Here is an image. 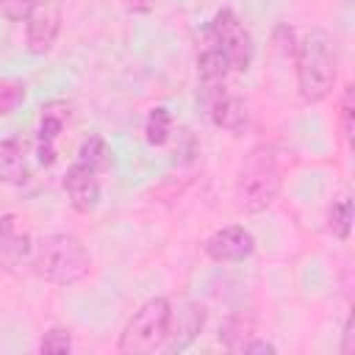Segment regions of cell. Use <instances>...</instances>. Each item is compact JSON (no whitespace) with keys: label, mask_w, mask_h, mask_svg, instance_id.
<instances>
[{"label":"cell","mask_w":355,"mask_h":355,"mask_svg":"<svg viewBox=\"0 0 355 355\" xmlns=\"http://www.w3.org/2000/svg\"><path fill=\"white\" fill-rule=\"evenodd\" d=\"M297 55V92L305 103H322L336 83V67H338V53H336V39L322 31L311 28L294 47Z\"/></svg>","instance_id":"1"},{"label":"cell","mask_w":355,"mask_h":355,"mask_svg":"<svg viewBox=\"0 0 355 355\" xmlns=\"http://www.w3.org/2000/svg\"><path fill=\"white\" fill-rule=\"evenodd\" d=\"M33 269L53 286H75L92 272V255L75 233H44L33 244Z\"/></svg>","instance_id":"2"},{"label":"cell","mask_w":355,"mask_h":355,"mask_svg":"<svg viewBox=\"0 0 355 355\" xmlns=\"http://www.w3.org/2000/svg\"><path fill=\"white\" fill-rule=\"evenodd\" d=\"M283 189L280 161L272 144H255L244 155L236 175V202L247 214L266 211Z\"/></svg>","instance_id":"3"},{"label":"cell","mask_w":355,"mask_h":355,"mask_svg":"<svg viewBox=\"0 0 355 355\" xmlns=\"http://www.w3.org/2000/svg\"><path fill=\"white\" fill-rule=\"evenodd\" d=\"M169 316L172 305L166 297H150L147 302L139 305V311L128 319L116 349L122 355H147L164 347L166 330H169Z\"/></svg>","instance_id":"4"},{"label":"cell","mask_w":355,"mask_h":355,"mask_svg":"<svg viewBox=\"0 0 355 355\" xmlns=\"http://www.w3.org/2000/svg\"><path fill=\"white\" fill-rule=\"evenodd\" d=\"M208 42L230 61L233 72H247L255 58V39L233 8H219L208 25Z\"/></svg>","instance_id":"5"},{"label":"cell","mask_w":355,"mask_h":355,"mask_svg":"<svg viewBox=\"0 0 355 355\" xmlns=\"http://www.w3.org/2000/svg\"><path fill=\"white\" fill-rule=\"evenodd\" d=\"M64 22L61 0H42L25 19V47L31 55H47L58 42Z\"/></svg>","instance_id":"6"},{"label":"cell","mask_w":355,"mask_h":355,"mask_svg":"<svg viewBox=\"0 0 355 355\" xmlns=\"http://www.w3.org/2000/svg\"><path fill=\"white\" fill-rule=\"evenodd\" d=\"M202 250L216 263H241L255 252V236L241 225H227L211 233Z\"/></svg>","instance_id":"7"},{"label":"cell","mask_w":355,"mask_h":355,"mask_svg":"<svg viewBox=\"0 0 355 355\" xmlns=\"http://www.w3.org/2000/svg\"><path fill=\"white\" fill-rule=\"evenodd\" d=\"M202 103H205L208 116H211V122H214L216 128L230 130V133H236V136L244 133V128H247V122H250L247 103H244L239 94L227 92V86L214 89V92H205V94H202Z\"/></svg>","instance_id":"8"},{"label":"cell","mask_w":355,"mask_h":355,"mask_svg":"<svg viewBox=\"0 0 355 355\" xmlns=\"http://www.w3.org/2000/svg\"><path fill=\"white\" fill-rule=\"evenodd\" d=\"M69 119V103L64 100H50L42 105L39 114V128H36V158L42 166L55 164V139L64 130Z\"/></svg>","instance_id":"9"},{"label":"cell","mask_w":355,"mask_h":355,"mask_svg":"<svg viewBox=\"0 0 355 355\" xmlns=\"http://www.w3.org/2000/svg\"><path fill=\"white\" fill-rule=\"evenodd\" d=\"M64 191L69 197V205L78 214H92L100 205V180L97 172L83 166V164H72L64 175Z\"/></svg>","instance_id":"10"},{"label":"cell","mask_w":355,"mask_h":355,"mask_svg":"<svg viewBox=\"0 0 355 355\" xmlns=\"http://www.w3.org/2000/svg\"><path fill=\"white\" fill-rule=\"evenodd\" d=\"M202 324H205V308L197 305V302H186L178 313L172 311L164 349H169V352H180V349H186V347L200 336Z\"/></svg>","instance_id":"11"},{"label":"cell","mask_w":355,"mask_h":355,"mask_svg":"<svg viewBox=\"0 0 355 355\" xmlns=\"http://www.w3.org/2000/svg\"><path fill=\"white\" fill-rule=\"evenodd\" d=\"M31 252H33L31 236L17 227V216L14 214H3L0 216V258L17 266V263L28 261Z\"/></svg>","instance_id":"12"},{"label":"cell","mask_w":355,"mask_h":355,"mask_svg":"<svg viewBox=\"0 0 355 355\" xmlns=\"http://www.w3.org/2000/svg\"><path fill=\"white\" fill-rule=\"evenodd\" d=\"M230 61L208 42L202 47V53L197 55V78H200V89L202 94L205 92H214V89H222L227 83V75H230Z\"/></svg>","instance_id":"13"},{"label":"cell","mask_w":355,"mask_h":355,"mask_svg":"<svg viewBox=\"0 0 355 355\" xmlns=\"http://www.w3.org/2000/svg\"><path fill=\"white\" fill-rule=\"evenodd\" d=\"M28 161L25 150L17 139H0V183L25 186L28 183Z\"/></svg>","instance_id":"14"},{"label":"cell","mask_w":355,"mask_h":355,"mask_svg":"<svg viewBox=\"0 0 355 355\" xmlns=\"http://www.w3.org/2000/svg\"><path fill=\"white\" fill-rule=\"evenodd\" d=\"M78 164H83V166H89V169H94L97 175L108 166V161H111V147L105 144V139L103 136H97V133H89L83 141H80V147H78V158H75Z\"/></svg>","instance_id":"15"},{"label":"cell","mask_w":355,"mask_h":355,"mask_svg":"<svg viewBox=\"0 0 355 355\" xmlns=\"http://www.w3.org/2000/svg\"><path fill=\"white\" fill-rule=\"evenodd\" d=\"M252 322L244 316H227L225 324L219 327V341L225 344L227 352H244L247 341L252 338Z\"/></svg>","instance_id":"16"},{"label":"cell","mask_w":355,"mask_h":355,"mask_svg":"<svg viewBox=\"0 0 355 355\" xmlns=\"http://www.w3.org/2000/svg\"><path fill=\"white\" fill-rule=\"evenodd\" d=\"M349 230H352V200L349 194H341L327 208V233L336 236L338 241H347Z\"/></svg>","instance_id":"17"},{"label":"cell","mask_w":355,"mask_h":355,"mask_svg":"<svg viewBox=\"0 0 355 355\" xmlns=\"http://www.w3.org/2000/svg\"><path fill=\"white\" fill-rule=\"evenodd\" d=\"M172 136V114L164 108V105H155L150 114H147V122H144V139L150 147H164Z\"/></svg>","instance_id":"18"},{"label":"cell","mask_w":355,"mask_h":355,"mask_svg":"<svg viewBox=\"0 0 355 355\" xmlns=\"http://www.w3.org/2000/svg\"><path fill=\"white\" fill-rule=\"evenodd\" d=\"M25 94H28V89H25L22 80L3 78L0 80V116H8L11 111H17L22 105V100H25Z\"/></svg>","instance_id":"19"},{"label":"cell","mask_w":355,"mask_h":355,"mask_svg":"<svg viewBox=\"0 0 355 355\" xmlns=\"http://www.w3.org/2000/svg\"><path fill=\"white\" fill-rule=\"evenodd\" d=\"M338 122H341V133H344L347 144H352V133H355V86L352 83H347L344 92H341Z\"/></svg>","instance_id":"20"},{"label":"cell","mask_w":355,"mask_h":355,"mask_svg":"<svg viewBox=\"0 0 355 355\" xmlns=\"http://www.w3.org/2000/svg\"><path fill=\"white\" fill-rule=\"evenodd\" d=\"M72 349V333L67 327H50L42 341H39V352L42 355H61V352H69Z\"/></svg>","instance_id":"21"},{"label":"cell","mask_w":355,"mask_h":355,"mask_svg":"<svg viewBox=\"0 0 355 355\" xmlns=\"http://www.w3.org/2000/svg\"><path fill=\"white\" fill-rule=\"evenodd\" d=\"M42 0H0V11L8 22H25L28 14L39 6Z\"/></svg>","instance_id":"22"},{"label":"cell","mask_w":355,"mask_h":355,"mask_svg":"<svg viewBox=\"0 0 355 355\" xmlns=\"http://www.w3.org/2000/svg\"><path fill=\"white\" fill-rule=\"evenodd\" d=\"M338 352H341V355H352V352H355V322H352V316H347V322H344Z\"/></svg>","instance_id":"23"},{"label":"cell","mask_w":355,"mask_h":355,"mask_svg":"<svg viewBox=\"0 0 355 355\" xmlns=\"http://www.w3.org/2000/svg\"><path fill=\"white\" fill-rule=\"evenodd\" d=\"M244 352H266V355H275L277 352V347L272 344V341H263V338H250L247 341V347H244Z\"/></svg>","instance_id":"24"},{"label":"cell","mask_w":355,"mask_h":355,"mask_svg":"<svg viewBox=\"0 0 355 355\" xmlns=\"http://www.w3.org/2000/svg\"><path fill=\"white\" fill-rule=\"evenodd\" d=\"M153 3H155V0H128V8L136 11V14H147V11L153 8Z\"/></svg>","instance_id":"25"}]
</instances>
